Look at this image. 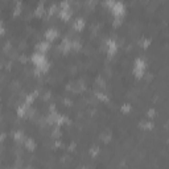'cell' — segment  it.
Returning <instances> with one entry per match:
<instances>
[{"label":"cell","mask_w":169,"mask_h":169,"mask_svg":"<svg viewBox=\"0 0 169 169\" xmlns=\"http://www.w3.org/2000/svg\"><path fill=\"white\" fill-rule=\"evenodd\" d=\"M32 61H33L34 66H36L37 72H46L48 68H49V62H48V60H46V57H45L44 53L36 52L32 56Z\"/></svg>","instance_id":"6da1fadb"},{"label":"cell","mask_w":169,"mask_h":169,"mask_svg":"<svg viewBox=\"0 0 169 169\" xmlns=\"http://www.w3.org/2000/svg\"><path fill=\"white\" fill-rule=\"evenodd\" d=\"M106 49H107V53L110 56H112L115 52H116V49H118V46H116V41L115 40H107L106 41Z\"/></svg>","instance_id":"5b68a950"},{"label":"cell","mask_w":169,"mask_h":169,"mask_svg":"<svg viewBox=\"0 0 169 169\" xmlns=\"http://www.w3.org/2000/svg\"><path fill=\"white\" fill-rule=\"evenodd\" d=\"M106 4L111 7V10H112L114 15H115V19L119 20L124 15V4L122 2H107Z\"/></svg>","instance_id":"7a4b0ae2"},{"label":"cell","mask_w":169,"mask_h":169,"mask_svg":"<svg viewBox=\"0 0 169 169\" xmlns=\"http://www.w3.org/2000/svg\"><path fill=\"white\" fill-rule=\"evenodd\" d=\"M123 111L126 112V111H130V104H123Z\"/></svg>","instance_id":"8fae6325"},{"label":"cell","mask_w":169,"mask_h":169,"mask_svg":"<svg viewBox=\"0 0 169 169\" xmlns=\"http://www.w3.org/2000/svg\"><path fill=\"white\" fill-rule=\"evenodd\" d=\"M25 145L28 147V149H33L34 148V141L32 139H26L25 140Z\"/></svg>","instance_id":"9c48e42d"},{"label":"cell","mask_w":169,"mask_h":169,"mask_svg":"<svg viewBox=\"0 0 169 169\" xmlns=\"http://www.w3.org/2000/svg\"><path fill=\"white\" fill-rule=\"evenodd\" d=\"M57 36H58V30L54 29V28H49L46 32H45V38L46 41H53V40H56Z\"/></svg>","instance_id":"8992f818"},{"label":"cell","mask_w":169,"mask_h":169,"mask_svg":"<svg viewBox=\"0 0 169 169\" xmlns=\"http://www.w3.org/2000/svg\"><path fill=\"white\" fill-rule=\"evenodd\" d=\"M73 26L77 30H81L83 26H84V20L82 19V17H78V19H75V21L73 23Z\"/></svg>","instance_id":"52a82bcc"},{"label":"cell","mask_w":169,"mask_h":169,"mask_svg":"<svg viewBox=\"0 0 169 169\" xmlns=\"http://www.w3.org/2000/svg\"><path fill=\"white\" fill-rule=\"evenodd\" d=\"M147 69V65H145V61L143 58H137L135 60V64H133V73H135L136 77H141L144 74Z\"/></svg>","instance_id":"3957f363"},{"label":"cell","mask_w":169,"mask_h":169,"mask_svg":"<svg viewBox=\"0 0 169 169\" xmlns=\"http://www.w3.org/2000/svg\"><path fill=\"white\" fill-rule=\"evenodd\" d=\"M48 49H49V42L48 41H42L37 45V52H40V53H45Z\"/></svg>","instance_id":"ba28073f"},{"label":"cell","mask_w":169,"mask_h":169,"mask_svg":"<svg viewBox=\"0 0 169 169\" xmlns=\"http://www.w3.org/2000/svg\"><path fill=\"white\" fill-rule=\"evenodd\" d=\"M60 15L62 19L68 20L70 16H72V8H70L69 3H61V8H60Z\"/></svg>","instance_id":"277c9868"},{"label":"cell","mask_w":169,"mask_h":169,"mask_svg":"<svg viewBox=\"0 0 169 169\" xmlns=\"http://www.w3.org/2000/svg\"><path fill=\"white\" fill-rule=\"evenodd\" d=\"M15 136H16V137H15L16 140H20V139H23V132H20V131H19V132H16V133H15Z\"/></svg>","instance_id":"30bf717a"}]
</instances>
